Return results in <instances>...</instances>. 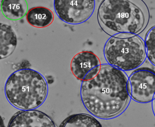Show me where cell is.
<instances>
[{
  "label": "cell",
  "instance_id": "obj_1",
  "mask_svg": "<svg viewBox=\"0 0 155 127\" xmlns=\"http://www.w3.org/2000/svg\"><path fill=\"white\" fill-rule=\"evenodd\" d=\"M81 96L88 112L101 119H110L122 112L129 100L128 79L125 72L103 64L91 80L82 81Z\"/></svg>",
  "mask_w": 155,
  "mask_h": 127
},
{
  "label": "cell",
  "instance_id": "obj_2",
  "mask_svg": "<svg viewBox=\"0 0 155 127\" xmlns=\"http://www.w3.org/2000/svg\"><path fill=\"white\" fill-rule=\"evenodd\" d=\"M97 19L102 30L111 36L138 35L148 25L150 13L143 0H103Z\"/></svg>",
  "mask_w": 155,
  "mask_h": 127
},
{
  "label": "cell",
  "instance_id": "obj_3",
  "mask_svg": "<svg viewBox=\"0 0 155 127\" xmlns=\"http://www.w3.org/2000/svg\"><path fill=\"white\" fill-rule=\"evenodd\" d=\"M48 85L40 73L31 69H22L13 72L5 85V94L12 105L18 109L31 110L45 101Z\"/></svg>",
  "mask_w": 155,
  "mask_h": 127
},
{
  "label": "cell",
  "instance_id": "obj_4",
  "mask_svg": "<svg viewBox=\"0 0 155 127\" xmlns=\"http://www.w3.org/2000/svg\"><path fill=\"white\" fill-rule=\"evenodd\" d=\"M104 55L109 65L125 72L140 67L147 57L144 42L138 35L111 36L105 43Z\"/></svg>",
  "mask_w": 155,
  "mask_h": 127
},
{
  "label": "cell",
  "instance_id": "obj_5",
  "mask_svg": "<svg viewBox=\"0 0 155 127\" xmlns=\"http://www.w3.org/2000/svg\"><path fill=\"white\" fill-rule=\"evenodd\" d=\"M128 91L131 99L138 103H147L155 98V72L148 68L134 71L128 79Z\"/></svg>",
  "mask_w": 155,
  "mask_h": 127
},
{
  "label": "cell",
  "instance_id": "obj_6",
  "mask_svg": "<svg viewBox=\"0 0 155 127\" xmlns=\"http://www.w3.org/2000/svg\"><path fill=\"white\" fill-rule=\"evenodd\" d=\"M54 5L61 20L70 25H78L93 15L95 0H54Z\"/></svg>",
  "mask_w": 155,
  "mask_h": 127
},
{
  "label": "cell",
  "instance_id": "obj_7",
  "mask_svg": "<svg viewBox=\"0 0 155 127\" xmlns=\"http://www.w3.org/2000/svg\"><path fill=\"white\" fill-rule=\"evenodd\" d=\"M102 65L97 56L89 51H83L73 57L71 70L78 80H91L100 72Z\"/></svg>",
  "mask_w": 155,
  "mask_h": 127
},
{
  "label": "cell",
  "instance_id": "obj_8",
  "mask_svg": "<svg viewBox=\"0 0 155 127\" xmlns=\"http://www.w3.org/2000/svg\"><path fill=\"white\" fill-rule=\"evenodd\" d=\"M8 127H56V125L47 115L31 110L15 115Z\"/></svg>",
  "mask_w": 155,
  "mask_h": 127
},
{
  "label": "cell",
  "instance_id": "obj_9",
  "mask_svg": "<svg viewBox=\"0 0 155 127\" xmlns=\"http://www.w3.org/2000/svg\"><path fill=\"white\" fill-rule=\"evenodd\" d=\"M1 8L5 18L12 21L22 18L29 10L26 0H2Z\"/></svg>",
  "mask_w": 155,
  "mask_h": 127
},
{
  "label": "cell",
  "instance_id": "obj_10",
  "mask_svg": "<svg viewBox=\"0 0 155 127\" xmlns=\"http://www.w3.org/2000/svg\"><path fill=\"white\" fill-rule=\"evenodd\" d=\"M26 19L30 25L38 28L50 25L54 20V14L47 8L37 7L28 10Z\"/></svg>",
  "mask_w": 155,
  "mask_h": 127
},
{
  "label": "cell",
  "instance_id": "obj_11",
  "mask_svg": "<svg viewBox=\"0 0 155 127\" xmlns=\"http://www.w3.org/2000/svg\"><path fill=\"white\" fill-rule=\"evenodd\" d=\"M1 59L9 56L15 50L18 41L10 25L1 23Z\"/></svg>",
  "mask_w": 155,
  "mask_h": 127
},
{
  "label": "cell",
  "instance_id": "obj_12",
  "mask_svg": "<svg viewBox=\"0 0 155 127\" xmlns=\"http://www.w3.org/2000/svg\"><path fill=\"white\" fill-rule=\"evenodd\" d=\"M62 127H102L96 119L90 115L78 114L68 117Z\"/></svg>",
  "mask_w": 155,
  "mask_h": 127
},
{
  "label": "cell",
  "instance_id": "obj_13",
  "mask_svg": "<svg viewBox=\"0 0 155 127\" xmlns=\"http://www.w3.org/2000/svg\"><path fill=\"white\" fill-rule=\"evenodd\" d=\"M144 43L148 60L155 66V26L148 31Z\"/></svg>",
  "mask_w": 155,
  "mask_h": 127
},
{
  "label": "cell",
  "instance_id": "obj_14",
  "mask_svg": "<svg viewBox=\"0 0 155 127\" xmlns=\"http://www.w3.org/2000/svg\"><path fill=\"white\" fill-rule=\"evenodd\" d=\"M153 113L155 115V98L154 99V100L153 101Z\"/></svg>",
  "mask_w": 155,
  "mask_h": 127
}]
</instances>
